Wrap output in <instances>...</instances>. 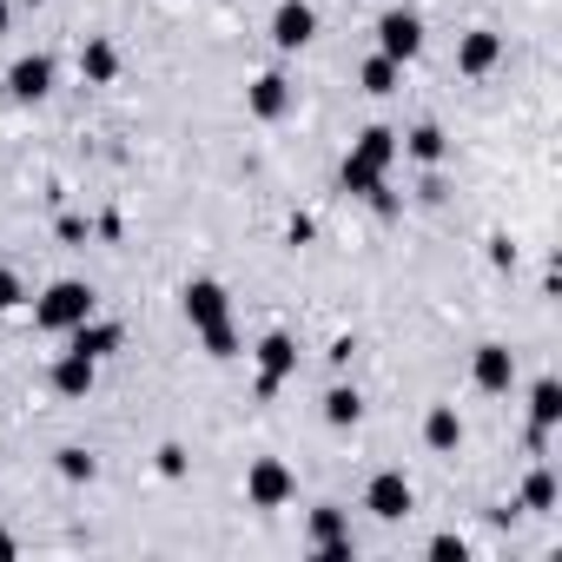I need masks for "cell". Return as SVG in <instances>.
<instances>
[{
  "label": "cell",
  "mask_w": 562,
  "mask_h": 562,
  "mask_svg": "<svg viewBox=\"0 0 562 562\" xmlns=\"http://www.w3.org/2000/svg\"><path fill=\"white\" fill-rule=\"evenodd\" d=\"M397 153H404V146H397V133H391V126H364V133H358V146H351V153H345V166H338V186H345L351 199H371V192L384 186V172L397 166Z\"/></svg>",
  "instance_id": "1"
},
{
  "label": "cell",
  "mask_w": 562,
  "mask_h": 562,
  "mask_svg": "<svg viewBox=\"0 0 562 562\" xmlns=\"http://www.w3.org/2000/svg\"><path fill=\"white\" fill-rule=\"evenodd\" d=\"M93 285H80V278H60V285H47V299L34 305V325L41 331H74V325H87L93 318Z\"/></svg>",
  "instance_id": "2"
},
{
  "label": "cell",
  "mask_w": 562,
  "mask_h": 562,
  "mask_svg": "<svg viewBox=\"0 0 562 562\" xmlns=\"http://www.w3.org/2000/svg\"><path fill=\"white\" fill-rule=\"evenodd\" d=\"M364 509H371L378 522H404V516L417 509V490H411V476H404V470H378V476L364 483Z\"/></svg>",
  "instance_id": "3"
},
{
  "label": "cell",
  "mask_w": 562,
  "mask_h": 562,
  "mask_svg": "<svg viewBox=\"0 0 562 562\" xmlns=\"http://www.w3.org/2000/svg\"><path fill=\"white\" fill-rule=\"evenodd\" d=\"M378 54L384 60H417L424 54V21L411 14V8H391V14H378Z\"/></svg>",
  "instance_id": "4"
},
{
  "label": "cell",
  "mask_w": 562,
  "mask_h": 562,
  "mask_svg": "<svg viewBox=\"0 0 562 562\" xmlns=\"http://www.w3.org/2000/svg\"><path fill=\"white\" fill-rule=\"evenodd\" d=\"M292 371H299V345L285 331H265L258 338V397H278Z\"/></svg>",
  "instance_id": "5"
},
{
  "label": "cell",
  "mask_w": 562,
  "mask_h": 562,
  "mask_svg": "<svg viewBox=\"0 0 562 562\" xmlns=\"http://www.w3.org/2000/svg\"><path fill=\"white\" fill-rule=\"evenodd\" d=\"M245 496H251V509H285V503L299 496V476H292L285 463H278V457H265V463H251Z\"/></svg>",
  "instance_id": "6"
},
{
  "label": "cell",
  "mask_w": 562,
  "mask_h": 562,
  "mask_svg": "<svg viewBox=\"0 0 562 562\" xmlns=\"http://www.w3.org/2000/svg\"><path fill=\"white\" fill-rule=\"evenodd\" d=\"M312 34H318V8H312V0H278V14H271V47L299 54V47H312Z\"/></svg>",
  "instance_id": "7"
},
{
  "label": "cell",
  "mask_w": 562,
  "mask_h": 562,
  "mask_svg": "<svg viewBox=\"0 0 562 562\" xmlns=\"http://www.w3.org/2000/svg\"><path fill=\"white\" fill-rule=\"evenodd\" d=\"M179 305H186V325H192V331H205V325L232 318V299H225L218 278H192V285L179 292Z\"/></svg>",
  "instance_id": "8"
},
{
  "label": "cell",
  "mask_w": 562,
  "mask_h": 562,
  "mask_svg": "<svg viewBox=\"0 0 562 562\" xmlns=\"http://www.w3.org/2000/svg\"><path fill=\"white\" fill-rule=\"evenodd\" d=\"M496 60H503V34H496V27H470V34L457 41V74H463V80L496 74Z\"/></svg>",
  "instance_id": "9"
},
{
  "label": "cell",
  "mask_w": 562,
  "mask_h": 562,
  "mask_svg": "<svg viewBox=\"0 0 562 562\" xmlns=\"http://www.w3.org/2000/svg\"><path fill=\"white\" fill-rule=\"evenodd\" d=\"M312 549H318V555H331V562H351V555H358L345 509H312Z\"/></svg>",
  "instance_id": "10"
},
{
  "label": "cell",
  "mask_w": 562,
  "mask_h": 562,
  "mask_svg": "<svg viewBox=\"0 0 562 562\" xmlns=\"http://www.w3.org/2000/svg\"><path fill=\"white\" fill-rule=\"evenodd\" d=\"M245 106H251V120H285L292 113V80L285 74H258L245 87Z\"/></svg>",
  "instance_id": "11"
},
{
  "label": "cell",
  "mask_w": 562,
  "mask_h": 562,
  "mask_svg": "<svg viewBox=\"0 0 562 562\" xmlns=\"http://www.w3.org/2000/svg\"><path fill=\"white\" fill-rule=\"evenodd\" d=\"M8 93H14V100H27V106H34V100H47V93H54V60H47V54L14 60V67H8Z\"/></svg>",
  "instance_id": "12"
},
{
  "label": "cell",
  "mask_w": 562,
  "mask_h": 562,
  "mask_svg": "<svg viewBox=\"0 0 562 562\" xmlns=\"http://www.w3.org/2000/svg\"><path fill=\"white\" fill-rule=\"evenodd\" d=\"M470 378H476V391H509V378H516V351L509 345H476V358H470Z\"/></svg>",
  "instance_id": "13"
},
{
  "label": "cell",
  "mask_w": 562,
  "mask_h": 562,
  "mask_svg": "<svg viewBox=\"0 0 562 562\" xmlns=\"http://www.w3.org/2000/svg\"><path fill=\"white\" fill-rule=\"evenodd\" d=\"M93 378H100V358H87V351H74V345H67V358L54 364V391H60V397H87V391H93Z\"/></svg>",
  "instance_id": "14"
},
{
  "label": "cell",
  "mask_w": 562,
  "mask_h": 562,
  "mask_svg": "<svg viewBox=\"0 0 562 562\" xmlns=\"http://www.w3.org/2000/svg\"><path fill=\"white\" fill-rule=\"evenodd\" d=\"M80 80L87 87H113L120 80V47L113 41H80Z\"/></svg>",
  "instance_id": "15"
},
{
  "label": "cell",
  "mask_w": 562,
  "mask_h": 562,
  "mask_svg": "<svg viewBox=\"0 0 562 562\" xmlns=\"http://www.w3.org/2000/svg\"><path fill=\"white\" fill-rule=\"evenodd\" d=\"M397 146H404L417 166H443V153H450L443 126H411V133H397Z\"/></svg>",
  "instance_id": "16"
},
{
  "label": "cell",
  "mask_w": 562,
  "mask_h": 562,
  "mask_svg": "<svg viewBox=\"0 0 562 562\" xmlns=\"http://www.w3.org/2000/svg\"><path fill=\"white\" fill-rule=\"evenodd\" d=\"M67 338H74V351H87V358H113L126 331H120V325H100V318H87V325H74Z\"/></svg>",
  "instance_id": "17"
},
{
  "label": "cell",
  "mask_w": 562,
  "mask_h": 562,
  "mask_svg": "<svg viewBox=\"0 0 562 562\" xmlns=\"http://www.w3.org/2000/svg\"><path fill=\"white\" fill-rule=\"evenodd\" d=\"M424 443H430V450H457V443H463V417H457V404H437V411L424 417Z\"/></svg>",
  "instance_id": "18"
},
{
  "label": "cell",
  "mask_w": 562,
  "mask_h": 562,
  "mask_svg": "<svg viewBox=\"0 0 562 562\" xmlns=\"http://www.w3.org/2000/svg\"><path fill=\"white\" fill-rule=\"evenodd\" d=\"M358 417H364V397H358L351 384H331V391H325V424H331V430H351Z\"/></svg>",
  "instance_id": "19"
},
{
  "label": "cell",
  "mask_w": 562,
  "mask_h": 562,
  "mask_svg": "<svg viewBox=\"0 0 562 562\" xmlns=\"http://www.w3.org/2000/svg\"><path fill=\"white\" fill-rule=\"evenodd\" d=\"M555 424H562V391H555V378H542L529 391V430H555Z\"/></svg>",
  "instance_id": "20"
},
{
  "label": "cell",
  "mask_w": 562,
  "mask_h": 562,
  "mask_svg": "<svg viewBox=\"0 0 562 562\" xmlns=\"http://www.w3.org/2000/svg\"><path fill=\"white\" fill-rule=\"evenodd\" d=\"M397 80H404V67H397V60H384V54H371V60H364V74H358V87H364V93H378V100H384V93H397Z\"/></svg>",
  "instance_id": "21"
},
{
  "label": "cell",
  "mask_w": 562,
  "mask_h": 562,
  "mask_svg": "<svg viewBox=\"0 0 562 562\" xmlns=\"http://www.w3.org/2000/svg\"><path fill=\"white\" fill-rule=\"evenodd\" d=\"M522 509H555V476H549V470H529V483H522Z\"/></svg>",
  "instance_id": "22"
},
{
  "label": "cell",
  "mask_w": 562,
  "mask_h": 562,
  "mask_svg": "<svg viewBox=\"0 0 562 562\" xmlns=\"http://www.w3.org/2000/svg\"><path fill=\"white\" fill-rule=\"evenodd\" d=\"M199 338H205V351H212V358H238V331H232V318H218V325H205Z\"/></svg>",
  "instance_id": "23"
},
{
  "label": "cell",
  "mask_w": 562,
  "mask_h": 562,
  "mask_svg": "<svg viewBox=\"0 0 562 562\" xmlns=\"http://www.w3.org/2000/svg\"><path fill=\"white\" fill-rule=\"evenodd\" d=\"M93 470H100V463H93L87 450H60V476H67V483H93Z\"/></svg>",
  "instance_id": "24"
},
{
  "label": "cell",
  "mask_w": 562,
  "mask_h": 562,
  "mask_svg": "<svg viewBox=\"0 0 562 562\" xmlns=\"http://www.w3.org/2000/svg\"><path fill=\"white\" fill-rule=\"evenodd\" d=\"M27 292H21V271H8V265H0V312H14Z\"/></svg>",
  "instance_id": "25"
},
{
  "label": "cell",
  "mask_w": 562,
  "mask_h": 562,
  "mask_svg": "<svg viewBox=\"0 0 562 562\" xmlns=\"http://www.w3.org/2000/svg\"><path fill=\"white\" fill-rule=\"evenodd\" d=\"M430 555H437V562H463V555H470V542H463V536H437V542H430Z\"/></svg>",
  "instance_id": "26"
},
{
  "label": "cell",
  "mask_w": 562,
  "mask_h": 562,
  "mask_svg": "<svg viewBox=\"0 0 562 562\" xmlns=\"http://www.w3.org/2000/svg\"><path fill=\"white\" fill-rule=\"evenodd\" d=\"M159 476H186V450H179V443L159 450Z\"/></svg>",
  "instance_id": "27"
},
{
  "label": "cell",
  "mask_w": 562,
  "mask_h": 562,
  "mask_svg": "<svg viewBox=\"0 0 562 562\" xmlns=\"http://www.w3.org/2000/svg\"><path fill=\"white\" fill-rule=\"evenodd\" d=\"M0 555H21V542H14V536H8V529H0Z\"/></svg>",
  "instance_id": "28"
},
{
  "label": "cell",
  "mask_w": 562,
  "mask_h": 562,
  "mask_svg": "<svg viewBox=\"0 0 562 562\" xmlns=\"http://www.w3.org/2000/svg\"><path fill=\"white\" fill-rule=\"evenodd\" d=\"M14 27V8H8V0H0V34H8Z\"/></svg>",
  "instance_id": "29"
},
{
  "label": "cell",
  "mask_w": 562,
  "mask_h": 562,
  "mask_svg": "<svg viewBox=\"0 0 562 562\" xmlns=\"http://www.w3.org/2000/svg\"><path fill=\"white\" fill-rule=\"evenodd\" d=\"M27 8H41V0H27Z\"/></svg>",
  "instance_id": "30"
}]
</instances>
